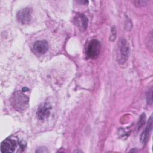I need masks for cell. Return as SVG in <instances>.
Masks as SVG:
<instances>
[{
  "label": "cell",
  "mask_w": 153,
  "mask_h": 153,
  "mask_svg": "<svg viewBox=\"0 0 153 153\" xmlns=\"http://www.w3.org/2000/svg\"><path fill=\"white\" fill-rule=\"evenodd\" d=\"M29 89L27 88H26V87H25V88H23V89H22V90H23V91H27Z\"/></svg>",
  "instance_id": "obj_14"
},
{
  "label": "cell",
  "mask_w": 153,
  "mask_h": 153,
  "mask_svg": "<svg viewBox=\"0 0 153 153\" xmlns=\"http://www.w3.org/2000/svg\"><path fill=\"white\" fill-rule=\"evenodd\" d=\"M101 45L97 39H92L87 44L85 49V54L88 58L93 59L97 57L100 52Z\"/></svg>",
  "instance_id": "obj_3"
},
{
  "label": "cell",
  "mask_w": 153,
  "mask_h": 153,
  "mask_svg": "<svg viewBox=\"0 0 153 153\" xmlns=\"http://www.w3.org/2000/svg\"><path fill=\"white\" fill-rule=\"evenodd\" d=\"M32 12L29 8H24L19 10L16 16L18 22L22 25L29 24L32 19Z\"/></svg>",
  "instance_id": "obj_4"
},
{
  "label": "cell",
  "mask_w": 153,
  "mask_h": 153,
  "mask_svg": "<svg viewBox=\"0 0 153 153\" xmlns=\"http://www.w3.org/2000/svg\"><path fill=\"white\" fill-rule=\"evenodd\" d=\"M51 108V105L49 103L47 102L41 103L38 106L36 111L37 118L40 121H44L46 120L50 114Z\"/></svg>",
  "instance_id": "obj_6"
},
{
  "label": "cell",
  "mask_w": 153,
  "mask_h": 153,
  "mask_svg": "<svg viewBox=\"0 0 153 153\" xmlns=\"http://www.w3.org/2000/svg\"><path fill=\"white\" fill-rule=\"evenodd\" d=\"M74 23L82 32L85 30L88 26V19L82 14H76L73 19Z\"/></svg>",
  "instance_id": "obj_7"
},
{
  "label": "cell",
  "mask_w": 153,
  "mask_h": 153,
  "mask_svg": "<svg viewBox=\"0 0 153 153\" xmlns=\"http://www.w3.org/2000/svg\"><path fill=\"white\" fill-rule=\"evenodd\" d=\"M130 52V45L125 38H121L118 42L117 59L119 63H124L128 59Z\"/></svg>",
  "instance_id": "obj_2"
},
{
  "label": "cell",
  "mask_w": 153,
  "mask_h": 153,
  "mask_svg": "<svg viewBox=\"0 0 153 153\" xmlns=\"http://www.w3.org/2000/svg\"><path fill=\"white\" fill-rule=\"evenodd\" d=\"M152 90H150L148 91H147L146 94V98L147 103L149 105H152Z\"/></svg>",
  "instance_id": "obj_11"
},
{
  "label": "cell",
  "mask_w": 153,
  "mask_h": 153,
  "mask_svg": "<svg viewBox=\"0 0 153 153\" xmlns=\"http://www.w3.org/2000/svg\"><path fill=\"white\" fill-rule=\"evenodd\" d=\"M152 116L151 115L148 120V124L140 136V141L142 143H145L148 142L151 132L152 131Z\"/></svg>",
  "instance_id": "obj_9"
},
{
  "label": "cell",
  "mask_w": 153,
  "mask_h": 153,
  "mask_svg": "<svg viewBox=\"0 0 153 153\" xmlns=\"http://www.w3.org/2000/svg\"><path fill=\"white\" fill-rule=\"evenodd\" d=\"M147 2H148L146 1H133V4H134V5L137 7H143L146 5Z\"/></svg>",
  "instance_id": "obj_12"
},
{
  "label": "cell",
  "mask_w": 153,
  "mask_h": 153,
  "mask_svg": "<svg viewBox=\"0 0 153 153\" xmlns=\"http://www.w3.org/2000/svg\"><path fill=\"white\" fill-rule=\"evenodd\" d=\"M111 35H110V40L113 41L116 37V30L115 27H112L111 29Z\"/></svg>",
  "instance_id": "obj_13"
},
{
  "label": "cell",
  "mask_w": 153,
  "mask_h": 153,
  "mask_svg": "<svg viewBox=\"0 0 153 153\" xmlns=\"http://www.w3.org/2000/svg\"><path fill=\"white\" fill-rule=\"evenodd\" d=\"M10 100L13 108L19 112H24L29 106V97L21 91H15Z\"/></svg>",
  "instance_id": "obj_1"
},
{
  "label": "cell",
  "mask_w": 153,
  "mask_h": 153,
  "mask_svg": "<svg viewBox=\"0 0 153 153\" xmlns=\"http://www.w3.org/2000/svg\"><path fill=\"white\" fill-rule=\"evenodd\" d=\"M17 146V142L13 138L5 139L1 144V152H13Z\"/></svg>",
  "instance_id": "obj_5"
},
{
  "label": "cell",
  "mask_w": 153,
  "mask_h": 153,
  "mask_svg": "<svg viewBox=\"0 0 153 153\" xmlns=\"http://www.w3.org/2000/svg\"><path fill=\"white\" fill-rule=\"evenodd\" d=\"M33 49L35 53L38 54H44L48 50V45L46 41H36L33 45Z\"/></svg>",
  "instance_id": "obj_8"
},
{
  "label": "cell",
  "mask_w": 153,
  "mask_h": 153,
  "mask_svg": "<svg viewBox=\"0 0 153 153\" xmlns=\"http://www.w3.org/2000/svg\"><path fill=\"white\" fill-rule=\"evenodd\" d=\"M145 120H146V115L145 113H142L141 114V115L139 117V121H138V123H137V128L139 130L142 126L143 125L145 124Z\"/></svg>",
  "instance_id": "obj_10"
}]
</instances>
